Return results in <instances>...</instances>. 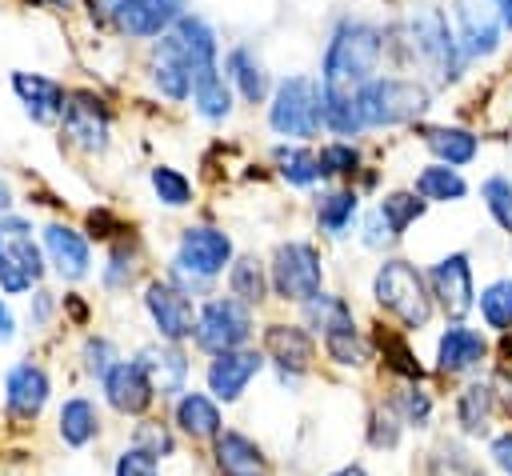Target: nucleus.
Returning a JSON list of instances; mask_svg holds the SVG:
<instances>
[{"label": "nucleus", "mask_w": 512, "mask_h": 476, "mask_svg": "<svg viewBox=\"0 0 512 476\" xmlns=\"http://www.w3.org/2000/svg\"><path fill=\"white\" fill-rule=\"evenodd\" d=\"M268 124L272 132L280 136H292V140H312L320 128H324V84L296 72V76H284L272 92V104H268Z\"/></svg>", "instance_id": "nucleus-7"}, {"label": "nucleus", "mask_w": 512, "mask_h": 476, "mask_svg": "<svg viewBox=\"0 0 512 476\" xmlns=\"http://www.w3.org/2000/svg\"><path fill=\"white\" fill-rule=\"evenodd\" d=\"M384 28L368 24V20H340L332 28V40L324 48V60H320V84L324 88H344V92H356L360 84H368L384 60Z\"/></svg>", "instance_id": "nucleus-1"}, {"label": "nucleus", "mask_w": 512, "mask_h": 476, "mask_svg": "<svg viewBox=\"0 0 512 476\" xmlns=\"http://www.w3.org/2000/svg\"><path fill=\"white\" fill-rule=\"evenodd\" d=\"M52 396V380L40 364L32 360H20L4 372V412L16 420V424H32L40 420L44 404Z\"/></svg>", "instance_id": "nucleus-13"}, {"label": "nucleus", "mask_w": 512, "mask_h": 476, "mask_svg": "<svg viewBox=\"0 0 512 476\" xmlns=\"http://www.w3.org/2000/svg\"><path fill=\"white\" fill-rule=\"evenodd\" d=\"M480 316L492 332H512V276L492 280L488 288H480Z\"/></svg>", "instance_id": "nucleus-38"}, {"label": "nucleus", "mask_w": 512, "mask_h": 476, "mask_svg": "<svg viewBox=\"0 0 512 476\" xmlns=\"http://www.w3.org/2000/svg\"><path fill=\"white\" fill-rule=\"evenodd\" d=\"M28 288H32V276H28L8 252H0V292L20 296V292H28Z\"/></svg>", "instance_id": "nucleus-51"}, {"label": "nucleus", "mask_w": 512, "mask_h": 476, "mask_svg": "<svg viewBox=\"0 0 512 476\" xmlns=\"http://www.w3.org/2000/svg\"><path fill=\"white\" fill-rule=\"evenodd\" d=\"M132 444L144 448V452L156 456V460L176 456V432H172L168 424H160V420H140V424L132 428Z\"/></svg>", "instance_id": "nucleus-43"}, {"label": "nucleus", "mask_w": 512, "mask_h": 476, "mask_svg": "<svg viewBox=\"0 0 512 476\" xmlns=\"http://www.w3.org/2000/svg\"><path fill=\"white\" fill-rule=\"evenodd\" d=\"M264 352H256V348H236V352H224V356H212L208 360V372H204V380H208V396L216 400V404H236L240 396H244V388L264 372Z\"/></svg>", "instance_id": "nucleus-14"}, {"label": "nucleus", "mask_w": 512, "mask_h": 476, "mask_svg": "<svg viewBox=\"0 0 512 476\" xmlns=\"http://www.w3.org/2000/svg\"><path fill=\"white\" fill-rule=\"evenodd\" d=\"M56 432L68 448H84L100 436V408L88 396H68L56 412Z\"/></svg>", "instance_id": "nucleus-27"}, {"label": "nucleus", "mask_w": 512, "mask_h": 476, "mask_svg": "<svg viewBox=\"0 0 512 476\" xmlns=\"http://www.w3.org/2000/svg\"><path fill=\"white\" fill-rule=\"evenodd\" d=\"M0 252H4V244H0Z\"/></svg>", "instance_id": "nucleus-61"}, {"label": "nucleus", "mask_w": 512, "mask_h": 476, "mask_svg": "<svg viewBox=\"0 0 512 476\" xmlns=\"http://www.w3.org/2000/svg\"><path fill=\"white\" fill-rule=\"evenodd\" d=\"M100 384H104L108 408H116L120 416H144V412L152 408V400H156L152 380H148V372L140 368L136 356H132V360H116V364L104 372Z\"/></svg>", "instance_id": "nucleus-18"}, {"label": "nucleus", "mask_w": 512, "mask_h": 476, "mask_svg": "<svg viewBox=\"0 0 512 476\" xmlns=\"http://www.w3.org/2000/svg\"><path fill=\"white\" fill-rule=\"evenodd\" d=\"M304 316H308V324L320 332L328 360H336V364H344V368H364V364H368L372 344H368V336L356 328V316H352L348 300L320 292V296H312V300L304 304Z\"/></svg>", "instance_id": "nucleus-6"}, {"label": "nucleus", "mask_w": 512, "mask_h": 476, "mask_svg": "<svg viewBox=\"0 0 512 476\" xmlns=\"http://www.w3.org/2000/svg\"><path fill=\"white\" fill-rule=\"evenodd\" d=\"M212 464H216L220 476H268L264 448L240 428H224L212 440Z\"/></svg>", "instance_id": "nucleus-20"}, {"label": "nucleus", "mask_w": 512, "mask_h": 476, "mask_svg": "<svg viewBox=\"0 0 512 476\" xmlns=\"http://www.w3.org/2000/svg\"><path fill=\"white\" fill-rule=\"evenodd\" d=\"M268 280H272L280 300L308 304L312 296L324 292V260H320V252L308 240H284L272 252Z\"/></svg>", "instance_id": "nucleus-8"}, {"label": "nucleus", "mask_w": 512, "mask_h": 476, "mask_svg": "<svg viewBox=\"0 0 512 476\" xmlns=\"http://www.w3.org/2000/svg\"><path fill=\"white\" fill-rule=\"evenodd\" d=\"M480 196H484V208L492 212V220L504 232H512V180L508 176H488L480 184Z\"/></svg>", "instance_id": "nucleus-45"}, {"label": "nucleus", "mask_w": 512, "mask_h": 476, "mask_svg": "<svg viewBox=\"0 0 512 476\" xmlns=\"http://www.w3.org/2000/svg\"><path fill=\"white\" fill-rule=\"evenodd\" d=\"M404 48L412 56V64L436 80V84H452L460 76L464 52L456 44V32L448 28L444 12L436 4H412L404 16Z\"/></svg>", "instance_id": "nucleus-2"}, {"label": "nucleus", "mask_w": 512, "mask_h": 476, "mask_svg": "<svg viewBox=\"0 0 512 476\" xmlns=\"http://www.w3.org/2000/svg\"><path fill=\"white\" fill-rule=\"evenodd\" d=\"M356 104H360L364 128H396L428 112L432 92L416 76H372L368 84L356 88Z\"/></svg>", "instance_id": "nucleus-5"}, {"label": "nucleus", "mask_w": 512, "mask_h": 476, "mask_svg": "<svg viewBox=\"0 0 512 476\" xmlns=\"http://www.w3.org/2000/svg\"><path fill=\"white\" fill-rule=\"evenodd\" d=\"M44 252L52 260V268L60 272V280H84L92 268V252H88L84 232L60 224V220H52L44 228Z\"/></svg>", "instance_id": "nucleus-23"}, {"label": "nucleus", "mask_w": 512, "mask_h": 476, "mask_svg": "<svg viewBox=\"0 0 512 476\" xmlns=\"http://www.w3.org/2000/svg\"><path fill=\"white\" fill-rule=\"evenodd\" d=\"M492 416H496V392H492V384L472 380L456 396V424H460V432L464 436H484L488 424H492Z\"/></svg>", "instance_id": "nucleus-30"}, {"label": "nucleus", "mask_w": 512, "mask_h": 476, "mask_svg": "<svg viewBox=\"0 0 512 476\" xmlns=\"http://www.w3.org/2000/svg\"><path fill=\"white\" fill-rule=\"evenodd\" d=\"M376 212L384 216V224H388V232L400 240L424 212H428V200H420L416 192H388L380 204H376Z\"/></svg>", "instance_id": "nucleus-37"}, {"label": "nucleus", "mask_w": 512, "mask_h": 476, "mask_svg": "<svg viewBox=\"0 0 512 476\" xmlns=\"http://www.w3.org/2000/svg\"><path fill=\"white\" fill-rule=\"evenodd\" d=\"M264 360L276 364L280 380L292 384L296 376H304L316 360V344H312V332L300 328V324H268L264 328Z\"/></svg>", "instance_id": "nucleus-16"}, {"label": "nucleus", "mask_w": 512, "mask_h": 476, "mask_svg": "<svg viewBox=\"0 0 512 476\" xmlns=\"http://www.w3.org/2000/svg\"><path fill=\"white\" fill-rule=\"evenodd\" d=\"M80 356H84V372L96 376V380H104V372L120 360V356H116V344H112L108 336H88L84 348H80Z\"/></svg>", "instance_id": "nucleus-47"}, {"label": "nucleus", "mask_w": 512, "mask_h": 476, "mask_svg": "<svg viewBox=\"0 0 512 476\" xmlns=\"http://www.w3.org/2000/svg\"><path fill=\"white\" fill-rule=\"evenodd\" d=\"M16 336V316H12V308L0 300V340H12Z\"/></svg>", "instance_id": "nucleus-57"}, {"label": "nucleus", "mask_w": 512, "mask_h": 476, "mask_svg": "<svg viewBox=\"0 0 512 476\" xmlns=\"http://www.w3.org/2000/svg\"><path fill=\"white\" fill-rule=\"evenodd\" d=\"M60 124H64V136L72 144H80L84 152H104L108 148L112 116H108V108H104V100L96 92H88V88L68 92L64 112H60Z\"/></svg>", "instance_id": "nucleus-11"}, {"label": "nucleus", "mask_w": 512, "mask_h": 476, "mask_svg": "<svg viewBox=\"0 0 512 476\" xmlns=\"http://www.w3.org/2000/svg\"><path fill=\"white\" fill-rule=\"evenodd\" d=\"M88 228H92V236H112L108 228H116V220H112L104 208H100V212L92 208V212H88Z\"/></svg>", "instance_id": "nucleus-55"}, {"label": "nucleus", "mask_w": 512, "mask_h": 476, "mask_svg": "<svg viewBox=\"0 0 512 476\" xmlns=\"http://www.w3.org/2000/svg\"><path fill=\"white\" fill-rule=\"evenodd\" d=\"M192 340L208 356H224V352L248 348V340H252V308L240 304L236 296H212V300H204L200 312H196Z\"/></svg>", "instance_id": "nucleus-9"}, {"label": "nucleus", "mask_w": 512, "mask_h": 476, "mask_svg": "<svg viewBox=\"0 0 512 476\" xmlns=\"http://www.w3.org/2000/svg\"><path fill=\"white\" fill-rule=\"evenodd\" d=\"M268 288H272V280H268L264 260H256V256H236L232 260V268H228V296H236L240 304L256 308V304L268 300Z\"/></svg>", "instance_id": "nucleus-32"}, {"label": "nucleus", "mask_w": 512, "mask_h": 476, "mask_svg": "<svg viewBox=\"0 0 512 476\" xmlns=\"http://www.w3.org/2000/svg\"><path fill=\"white\" fill-rule=\"evenodd\" d=\"M144 308H148V316H152V324H156V336H160L164 344H184V340H192V332H196V304H192V296H184L172 280H152V284L144 288Z\"/></svg>", "instance_id": "nucleus-10"}, {"label": "nucleus", "mask_w": 512, "mask_h": 476, "mask_svg": "<svg viewBox=\"0 0 512 476\" xmlns=\"http://www.w3.org/2000/svg\"><path fill=\"white\" fill-rule=\"evenodd\" d=\"M56 4H64V0H56Z\"/></svg>", "instance_id": "nucleus-60"}, {"label": "nucleus", "mask_w": 512, "mask_h": 476, "mask_svg": "<svg viewBox=\"0 0 512 476\" xmlns=\"http://www.w3.org/2000/svg\"><path fill=\"white\" fill-rule=\"evenodd\" d=\"M428 476H484V468L456 440H444L428 460Z\"/></svg>", "instance_id": "nucleus-40"}, {"label": "nucleus", "mask_w": 512, "mask_h": 476, "mask_svg": "<svg viewBox=\"0 0 512 476\" xmlns=\"http://www.w3.org/2000/svg\"><path fill=\"white\" fill-rule=\"evenodd\" d=\"M52 316V292H36V304H32V324H44Z\"/></svg>", "instance_id": "nucleus-56"}, {"label": "nucleus", "mask_w": 512, "mask_h": 476, "mask_svg": "<svg viewBox=\"0 0 512 476\" xmlns=\"http://www.w3.org/2000/svg\"><path fill=\"white\" fill-rule=\"evenodd\" d=\"M224 68H228V80L236 84V92H240L248 104H260V100L268 96V84H272V80H268L260 56H256L248 44H236V48L228 52Z\"/></svg>", "instance_id": "nucleus-28"}, {"label": "nucleus", "mask_w": 512, "mask_h": 476, "mask_svg": "<svg viewBox=\"0 0 512 476\" xmlns=\"http://www.w3.org/2000/svg\"><path fill=\"white\" fill-rule=\"evenodd\" d=\"M148 180H152V192L160 196V204H168V208H184V204H192V180H188L180 168H172V164H156V168L148 172Z\"/></svg>", "instance_id": "nucleus-39"}, {"label": "nucleus", "mask_w": 512, "mask_h": 476, "mask_svg": "<svg viewBox=\"0 0 512 476\" xmlns=\"http://www.w3.org/2000/svg\"><path fill=\"white\" fill-rule=\"evenodd\" d=\"M484 356H488V340H484L476 328L460 324V320H452V324L440 332V340H436V368H440L444 376L472 372V368H480Z\"/></svg>", "instance_id": "nucleus-21"}, {"label": "nucleus", "mask_w": 512, "mask_h": 476, "mask_svg": "<svg viewBox=\"0 0 512 476\" xmlns=\"http://www.w3.org/2000/svg\"><path fill=\"white\" fill-rule=\"evenodd\" d=\"M328 476H368V472H364V464H344V468H336Z\"/></svg>", "instance_id": "nucleus-58"}, {"label": "nucleus", "mask_w": 512, "mask_h": 476, "mask_svg": "<svg viewBox=\"0 0 512 476\" xmlns=\"http://www.w3.org/2000/svg\"><path fill=\"white\" fill-rule=\"evenodd\" d=\"M272 160H276V172L296 184V188H312L320 180V164H316V152L300 148V144H276L272 148Z\"/></svg>", "instance_id": "nucleus-36"}, {"label": "nucleus", "mask_w": 512, "mask_h": 476, "mask_svg": "<svg viewBox=\"0 0 512 476\" xmlns=\"http://www.w3.org/2000/svg\"><path fill=\"white\" fill-rule=\"evenodd\" d=\"M12 88H16L24 112H28L36 124H52V120H60L64 100H68L64 84H56L52 76H40V72H12Z\"/></svg>", "instance_id": "nucleus-24"}, {"label": "nucleus", "mask_w": 512, "mask_h": 476, "mask_svg": "<svg viewBox=\"0 0 512 476\" xmlns=\"http://www.w3.org/2000/svg\"><path fill=\"white\" fill-rule=\"evenodd\" d=\"M428 288H432V300L444 308V316L460 320L476 308V284H472V264H468V252H452L444 260H436L428 268Z\"/></svg>", "instance_id": "nucleus-12"}, {"label": "nucleus", "mask_w": 512, "mask_h": 476, "mask_svg": "<svg viewBox=\"0 0 512 476\" xmlns=\"http://www.w3.org/2000/svg\"><path fill=\"white\" fill-rule=\"evenodd\" d=\"M192 76H196V72H192L172 48H164V44L156 40V48H152V84H156V92L180 104V100L192 96Z\"/></svg>", "instance_id": "nucleus-29"}, {"label": "nucleus", "mask_w": 512, "mask_h": 476, "mask_svg": "<svg viewBox=\"0 0 512 476\" xmlns=\"http://www.w3.org/2000/svg\"><path fill=\"white\" fill-rule=\"evenodd\" d=\"M400 428H404V420H400V412L392 408V400H388V404H376L372 416H368V444L380 448V452H388V448L400 444Z\"/></svg>", "instance_id": "nucleus-42"}, {"label": "nucleus", "mask_w": 512, "mask_h": 476, "mask_svg": "<svg viewBox=\"0 0 512 476\" xmlns=\"http://www.w3.org/2000/svg\"><path fill=\"white\" fill-rule=\"evenodd\" d=\"M492 464L504 472V476H512V428L508 432H500V436H492Z\"/></svg>", "instance_id": "nucleus-53"}, {"label": "nucleus", "mask_w": 512, "mask_h": 476, "mask_svg": "<svg viewBox=\"0 0 512 476\" xmlns=\"http://www.w3.org/2000/svg\"><path fill=\"white\" fill-rule=\"evenodd\" d=\"M0 232H8L12 240H20V236L32 232V224H28L24 216H8V212H4V216H0Z\"/></svg>", "instance_id": "nucleus-54"}, {"label": "nucleus", "mask_w": 512, "mask_h": 476, "mask_svg": "<svg viewBox=\"0 0 512 476\" xmlns=\"http://www.w3.org/2000/svg\"><path fill=\"white\" fill-rule=\"evenodd\" d=\"M4 252H8V256H12V260H16V264H20L24 272H28V276H32V284H36V280L44 276V252H40V248L32 244V236L8 240V244H4Z\"/></svg>", "instance_id": "nucleus-50"}, {"label": "nucleus", "mask_w": 512, "mask_h": 476, "mask_svg": "<svg viewBox=\"0 0 512 476\" xmlns=\"http://www.w3.org/2000/svg\"><path fill=\"white\" fill-rule=\"evenodd\" d=\"M136 360H140V368L148 372V380H152V392L160 396V400H172V396H180V392H188L184 384H188V360H184V352H180V344H148V348H140L136 352Z\"/></svg>", "instance_id": "nucleus-22"}, {"label": "nucleus", "mask_w": 512, "mask_h": 476, "mask_svg": "<svg viewBox=\"0 0 512 476\" xmlns=\"http://www.w3.org/2000/svg\"><path fill=\"white\" fill-rule=\"evenodd\" d=\"M392 408H396L400 420L412 424V428H424V424L432 420V396H428V388H420V380H408V384L392 396Z\"/></svg>", "instance_id": "nucleus-41"}, {"label": "nucleus", "mask_w": 512, "mask_h": 476, "mask_svg": "<svg viewBox=\"0 0 512 476\" xmlns=\"http://www.w3.org/2000/svg\"><path fill=\"white\" fill-rule=\"evenodd\" d=\"M132 272H136V264H132V248H128V240H116L112 252H108L104 284H108V288H128V284H132Z\"/></svg>", "instance_id": "nucleus-48"}, {"label": "nucleus", "mask_w": 512, "mask_h": 476, "mask_svg": "<svg viewBox=\"0 0 512 476\" xmlns=\"http://www.w3.org/2000/svg\"><path fill=\"white\" fill-rule=\"evenodd\" d=\"M324 128H328V132H336V136H360V132H364L356 92L324 88Z\"/></svg>", "instance_id": "nucleus-35"}, {"label": "nucleus", "mask_w": 512, "mask_h": 476, "mask_svg": "<svg viewBox=\"0 0 512 476\" xmlns=\"http://www.w3.org/2000/svg\"><path fill=\"white\" fill-rule=\"evenodd\" d=\"M364 248H384V244H392L396 236L388 232V224H384V216L372 208V212H364Z\"/></svg>", "instance_id": "nucleus-52"}, {"label": "nucleus", "mask_w": 512, "mask_h": 476, "mask_svg": "<svg viewBox=\"0 0 512 476\" xmlns=\"http://www.w3.org/2000/svg\"><path fill=\"white\" fill-rule=\"evenodd\" d=\"M372 296H376V304H380L392 320H400V328H408V332H420V328L432 320V312H436L428 276H424L412 260H404V256H388V260L376 268V276H372Z\"/></svg>", "instance_id": "nucleus-4"}, {"label": "nucleus", "mask_w": 512, "mask_h": 476, "mask_svg": "<svg viewBox=\"0 0 512 476\" xmlns=\"http://www.w3.org/2000/svg\"><path fill=\"white\" fill-rule=\"evenodd\" d=\"M456 44L464 56H492L500 44V0H456Z\"/></svg>", "instance_id": "nucleus-15"}, {"label": "nucleus", "mask_w": 512, "mask_h": 476, "mask_svg": "<svg viewBox=\"0 0 512 476\" xmlns=\"http://www.w3.org/2000/svg\"><path fill=\"white\" fill-rule=\"evenodd\" d=\"M192 104L204 120H224L232 112V88L224 80V72L212 64V68H200L192 76Z\"/></svg>", "instance_id": "nucleus-31"}, {"label": "nucleus", "mask_w": 512, "mask_h": 476, "mask_svg": "<svg viewBox=\"0 0 512 476\" xmlns=\"http://www.w3.org/2000/svg\"><path fill=\"white\" fill-rule=\"evenodd\" d=\"M184 16V0H112V20L132 40L164 36Z\"/></svg>", "instance_id": "nucleus-17"}, {"label": "nucleus", "mask_w": 512, "mask_h": 476, "mask_svg": "<svg viewBox=\"0 0 512 476\" xmlns=\"http://www.w3.org/2000/svg\"><path fill=\"white\" fill-rule=\"evenodd\" d=\"M112 476H160V460H156V456H148L144 448L128 444V448L116 456Z\"/></svg>", "instance_id": "nucleus-49"}, {"label": "nucleus", "mask_w": 512, "mask_h": 476, "mask_svg": "<svg viewBox=\"0 0 512 476\" xmlns=\"http://www.w3.org/2000/svg\"><path fill=\"white\" fill-rule=\"evenodd\" d=\"M172 424L188 440H216L224 432L220 404L208 392H180L176 396V408H172Z\"/></svg>", "instance_id": "nucleus-25"}, {"label": "nucleus", "mask_w": 512, "mask_h": 476, "mask_svg": "<svg viewBox=\"0 0 512 476\" xmlns=\"http://www.w3.org/2000/svg\"><path fill=\"white\" fill-rule=\"evenodd\" d=\"M160 44L164 48H172L192 72H200V68H212L216 64V32H212V24L204 20V16H196V12H184L164 36H160Z\"/></svg>", "instance_id": "nucleus-19"}, {"label": "nucleus", "mask_w": 512, "mask_h": 476, "mask_svg": "<svg viewBox=\"0 0 512 476\" xmlns=\"http://www.w3.org/2000/svg\"><path fill=\"white\" fill-rule=\"evenodd\" d=\"M380 352H384V360H388V368H392L396 376H404V380H420V376H424V368L416 364L412 348H408L400 336H392V332H380Z\"/></svg>", "instance_id": "nucleus-46"}, {"label": "nucleus", "mask_w": 512, "mask_h": 476, "mask_svg": "<svg viewBox=\"0 0 512 476\" xmlns=\"http://www.w3.org/2000/svg\"><path fill=\"white\" fill-rule=\"evenodd\" d=\"M412 192H416L420 200H428V204H432V200L448 204V200H464V196H468V180H464L456 168H448V164H428V168L416 172Z\"/></svg>", "instance_id": "nucleus-34"}, {"label": "nucleus", "mask_w": 512, "mask_h": 476, "mask_svg": "<svg viewBox=\"0 0 512 476\" xmlns=\"http://www.w3.org/2000/svg\"><path fill=\"white\" fill-rule=\"evenodd\" d=\"M356 212H360L356 188H332V192H324L316 200V228L328 232V236H344L352 228Z\"/></svg>", "instance_id": "nucleus-33"}, {"label": "nucleus", "mask_w": 512, "mask_h": 476, "mask_svg": "<svg viewBox=\"0 0 512 476\" xmlns=\"http://www.w3.org/2000/svg\"><path fill=\"white\" fill-rule=\"evenodd\" d=\"M8 208H12V192H8V184L0 180V216H4Z\"/></svg>", "instance_id": "nucleus-59"}, {"label": "nucleus", "mask_w": 512, "mask_h": 476, "mask_svg": "<svg viewBox=\"0 0 512 476\" xmlns=\"http://www.w3.org/2000/svg\"><path fill=\"white\" fill-rule=\"evenodd\" d=\"M316 164H320V176H356L360 152L352 140H332L316 152Z\"/></svg>", "instance_id": "nucleus-44"}, {"label": "nucleus", "mask_w": 512, "mask_h": 476, "mask_svg": "<svg viewBox=\"0 0 512 476\" xmlns=\"http://www.w3.org/2000/svg\"><path fill=\"white\" fill-rule=\"evenodd\" d=\"M420 140L428 144V152L436 156V164H448V168H464L480 152V140L468 128H452V124H432V128L420 132Z\"/></svg>", "instance_id": "nucleus-26"}, {"label": "nucleus", "mask_w": 512, "mask_h": 476, "mask_svg": "<svg viewBox=\"0 0 512 476\" xmlns=\"http://www.w3.org/2000/svg\"><path fill=\"white\" fill-rule=\"evenodd\" d=\"M232 260H236V256H232L228 232H220V228H212V224H192V228L180 232V244H176V256H172L164 280H172L184 296L208 292L212 280H216L224 268H232Z\"/></svg>", "instance_id": "nucleus-3"}]
</instances>
